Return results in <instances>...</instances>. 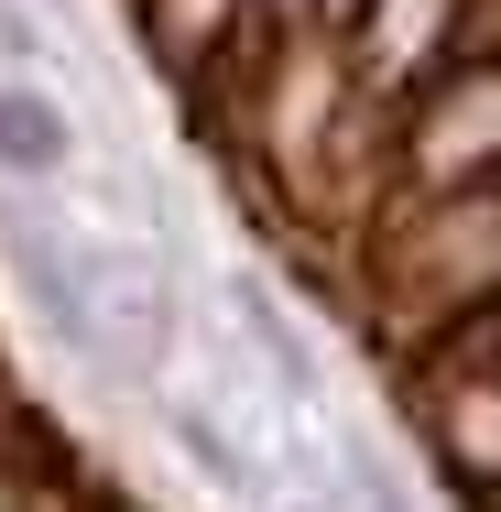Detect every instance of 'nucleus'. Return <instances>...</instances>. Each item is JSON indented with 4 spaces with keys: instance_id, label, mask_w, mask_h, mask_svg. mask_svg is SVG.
<instances>
[{
    "instance_id": "f257e3e1",
    "label": "nucleus",
    "mask_w": 501,
    "mask_h": 512,
    "mask_svg": "<svg viewBox=\"0 0 501 512\" xmlns=\"http://www.w3.org/2000/svg\"><path fill=\"white\" fill-rule=\"evenodd\" d=\"M66 175H77V109L55 99L44 77L0 66V186H22V197H55Z\"/></svg>"
},
{
    "instance_id": "f03ea898",
    "label": "nucleus",
    "mask_w": 501,
    "mask_h": 512,
    "mask_svg": "<svg viewBox=\"0 0 501 512\" xmlns=\"http://www.w3.org/2000/svg\"><path fill=\"white\" fill-rule=\"evenodd\" d=\"M229 327H240V360L273 382V414H316V349H305V327L284 316V295L262 284V273H229Z\"/></svg>"
},
{
    "instance_id": "7ed1b4c3",
    "label": "nucleus",
    "mask_w": 501,
    "mask_h": 512,
    "mask_svg": "<svg viewBox=\"0 0 501 512\" xmlns=\"http://www.w3.org/2000/svg\"><path fill=\"white\" fill-rule=\"evenodd\" d=\"M164 436L186 447V469H197L218 502H240V512H262V502H273V469H262V447L240 436V414L218 404V393H175V404H164Z\"/></svg>"
}]
</instances>
